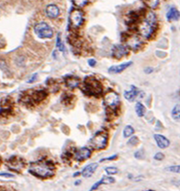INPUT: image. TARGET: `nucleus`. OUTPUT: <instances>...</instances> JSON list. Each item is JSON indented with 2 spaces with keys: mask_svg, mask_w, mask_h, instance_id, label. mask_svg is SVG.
Here are the masks:
<instances>
[{
  "mask_svg": "<svg viewBox=\"0 0 180 191\" xmlns=\"http://www.w3.org/2000/svg\"><path fill=\"white\" fill-rule=\"evenodd\" d=\"M29 172L40 178H49L54 174V166L51 161L39 160L31 163Z\"/></svg>",
  "mask_w": 180,
  "mask_h": 191,
  "instance_id": "obj_1",
  "label": "nucleus"
},
{
  "mask_svg": "<svg viewBox=\"0 0 180 191\" xmlns=\"http://www.w3.org/2000/svg\"><path fill=\"white\" fill-rule=\"evenodd\" d=\"M156 16L154 12H148L143 21L139 25V32L143 37L148 38L156 28Z\"/></svg>",
  "mask_w": 180,
  "mask_h": 191,
  "instance_id": "obj_2",
  "label": "nucleus"
},
{
  "mask_svg": "<svg viewBox=\"0 0 180 191\" xmlns=\"http://www.w3.org/2000/svg\"><path fill=\"white\" fill-rule=\"evenodd\" d=\"M85 90L88 94L92 96H98L101 93V85L94 78H86L85 81Z\"/></svg>",
  "mask_w": 180,
  "mask_h": 191,
  "instance_id": "obj_3",
  "label": "nucleus"
},
{
  "mask_svg": "<svg viewBox=\"0 0 180 191\" xmlns=\"http://www.w3.org/2000/svg\"><path fill=\"white\" fill-rule=\"evenodd\" d=\"M34 32L37 35V37L45 39V38H51L53 37L54 32L51 27L45 22L38 23L34 26Z\"/></svg>",
  "mask_w": 180,
  "mask_h": 191,
  "instance_id": "obj_4",
  "label": "nucleus"
},
{
  "mask_svg": "<svg viewBox=\"0 0 180 191\" xmlns=\"http://www.w3.org/2000/svg\"><path fill=\"white\" fill-rule=\"evenodd\" d=\"M108 143V137L105 133L98 132L91 139V144L97 149L106 148Z\"/></svg>",
  "mask_w": 180,
  "mask_h": 191,
  "instance_id": "obj_5",
  "label": "nucleus"
},
{
  "mask_svg": "<svg viewBox=\"0 0 180 191\" xmlns=\"http://www.w3.org/2000/svg\"><path fill=\"white\" fill-rule=\"evenodd\" d=\"M104 101L106 105L111 109H114L119 105V97L115 92L110 91L104 96Z\"/></svg>",
  "mask_w": 180,
  "mask_h": 191,
  "instance_id": "obj_6",
  "label": "nucleus"
},
{
  "mask_svg": "<svg viewBox=\"0 0 180 191\" xmlns=\"http://www.w3.org/2000/svg\"><path fill=\"white\" fill-rule=\"evenodd\" d=\"M8 165L10 169L16 171V172H19L22 168H24L25 163L20 157L12 156L8 160Z\"/></svg>",
  "mask_w": 180,
  "mask_h": 191,
  "instance_id": "obj_7",
  "label": "nucleus"
},
{
  "mask_svg": "<svg viewBox=\"0 0 180 191\" xmlns=\"http://www.w3.org/2000/svg\"><path fill=\"white\" fill-rule=\"evenodd\" d=\"M91 153L92 152L89 148H88L86 147H83L76 150L74 153V158L77 161H84L91 156Z\"/></svg>",
  "mask_w": 180,
  "mask_h": 191,
  "instance_id": "obj_8",
  "label": "nucleus"
},
{
  "mask_svg": "<svg viewBox=\"0 0 180 191\" xmlns=\"http://www.w3.org/2000/svg\"><path fill=\"white\" fill-rule=\"evenodd\" d=\"M70 21L75 27H79L84 22L83 13L79 10H73L70 14Z\"/></svg>",
  "mask_w": 180,
  "mask_h": 191,
  "instance_id": "obj_9",
  "label": "nucleus"
},
{
  "mask_svg": "<svg viewBox=\"0 0 180 191\" xmlns=\"http://www.w3.org/2000/svg\"><path fill=\"white\" fill-rule=\"evenodd\" d=\"M46 96V93L45 91H35L30 95H28L24 96L26 102H39L42 101L43 99Z\"/></svg>",
  "mask_w": 180,
  "mask_h": 191,
  "instance_id": "obj_10",
  "label": "nucleus"
},
{
  "mask_svg": "<svg viewBox=\"0 0 180 191\" xmlns=\"http://www.w3.org/2000/svg\"><path fill=\"white\" fill-rule=\"evenodd\" d=\"M154 138L156 142L157 146L161 149H166L169 146L170 142L166 136L162 135L161 134H155L154 135Z\"/></svg>",
  "mask_w": 180,
  "mask_h": 191,
  "instance_id": "obj_11",
  "label": "nucleus"
},
{
  "mask_svg": "<svg viewBox=\"0 0 180 191\" xmlns=\"http://www.w3.org/2000/svg\"><path fill=\"white\" fill-rule=\"evenodd\" d=\"M132 62H123V63L119 64V65H114L111 66L108 69V72L110 74H119L123 71L128 68L129 66L132 65Z\"/></svg>",
  "mask_w": 180,
  "mask_h": 191,
  "instance_id": "obj_12",
  "label": "nucleus"
},
{
  "mask_svg": "<svg viewBox=\"0 0 180 191\" xmlns=\"http://www.w3.org/2000/svg\"><path fill=\"white\" fill-rule=\"evenodd\" d=\"M114 181H115V179L114 177H112L110 176H105V177H102L101 179H100L98 181H97L95 184H93L88 191H95L101 185H110V184L114 183Z\"/></svg>",
  "mask_w": 180,
  "mask_h": 191,
  "instance_id": "obj_13",
  "label": "nucleus"
},
{
  "mask_svg": "<svg viewBox=\"0 0 180 191\" xmlns=\"http://www.w3.org/2000/svg\"><path fill=\"white\" fill-rule=\"evenodd\" d=\"M139 94H140L139 89L135 86H132L131 90L125 91L123 96H124V98L127 101H128L129 102H132V101H135V99L137 98Z\"/></svg>",
  "mask_w": 180,
  "mask_h": 191,
  "instance_id": "obj_14",
  "label": "nucleus"
},
{
  "mask_svg": "<svg viewBox=\"0 0 180 191\" xmlns=\"http://www.w3.org/2000/svg\"><path fill=\"white\" fill-rule=\"evenodd\" d=\"M98 163H91L89 165H86L84 169L82 170L81 172V175L84 177H90L93 175V173H95L96 170L98 169Z\"/></svg>",
  "mask_w": 180,
  "mask_h": 191,
  "instance_id": "obj_15",
  "label": "nucleus"
},
{
  "mask_svg": "<svg viewBox=\"0 0 180 191\" xmlns=\"http://www.w3.org/2000/svg\"><path fill=\"white\" fill-rule=\"evenodd\" d=\"M45 13H46V16L48 17H50L51 19L57 18L58 16H59V13H60V11H59V8L57 7L54 4H50L48 5L45 8Z\"/></svg>",
  "mask_w": 180,
  "mask_h": 191,
  "instance_id": "obj_16",
  "label": "nucleus"
},
{
  "mask_svg": "<svg viewBox=\"0 0 180 191\" xmlns=\"http://www.w3.org/2000/svg\"><path fill=\"white\" fill-rule=\"evenodd\" d=\"M112 53H113V56H114L117 59H119L127 54V49L122 45H115L113 47Z\"/></svg>",
  "mask_w": 180,
  "mask_h": 191,
  "instance_id": "obj_17",
  "label": "nucleus"
},
{
  "mask_svg": "<svg viewBox=\"0 0 180 191\" xmlns=\"http://www.w3.org/2000/svg\"><path fill=\"white\" fill-rule=\"evenodd\" d=\"M180 17L179 11L175 8H172L167 11L166 18L169 21H174V20H178Z\"/></svg>",
  "mask_w": 180,
  "mask_h": 191,
  "instance_id": "obj_18",
  "label": "nucleus"
},
{
  "mask_svg": "<svg viewBox=\"0 0 180 191\" xmlns=\"http://www.w3.org/2000/svg\"><path fill=\"white\" fill-rule=\"evenodd\" d=\"M65 82H66L67 86L72 89L77 88L79 84V78L76 77V76H68L65 80Z\"/></svg>",
  "mask_w": 180,
  "mask_h": 191,
  "instance_id": "obj_19",
  "label": "nucleus"
},
{
  "mask_svg": "<svg viewBox=\"0 0 180 191\" xmlns=\"http://www.w3.org/2000/svg\"><path fill=\"white\" fill-rule=\"evenodd\" d=\"M135 110L136 114H137V116L140 117H144L146 113L145 106L141 102H137V103L135 104Z\"/></svg>",
  "mask_w": 180,
  "mask_h": 191,
  "instance_id": "obj_20",
  "label": "nucleus"
},
{
  "mask_svg": "<svg viewBox=\"0 0 180 191\" xmlns=\"http://www.w3.org/2000/svg\"><path fill=\"white\" fill-rule=\"evenodd\" d=\"M127 45H129L132 49H138L141 45V41L138 39L136 37H131L127 40Z\"/></svg>",
  "mask_w": 180,
  "mask_h": 191,
  "instance_id": "obj_21",
  "label": "nucleus"
},
{
  "mask_svg": "<svg viewBox=\"0 0 180 191\" xmlns=\"http://www.w3.org/2000/svg\"><path fill=\"white\" fill-rule=\"evenodd\" d=\"M171 117L175 122H180V105H176L171 110Z\"/></svg>",
  "mask_w": 180,
  "mask_h": 191,
  "instance_id": "obj_22",
  "label": "nucleus"
},
{
  "mask_svg": "<svg viewBox=\"0 0 180 191\" xmlns=\"http://www.w3.org/2000/svg\"><path fill=\"white\" fill-rule=\"evenodd\" d=\"M134 133H135V130H134L133 126H132L131 125H127L123 130V135L124 138L132 137L134 135Z\"/></svg>",
  "mask_w": 180,
  "mask_h": 191,
  "instance_id": "obj_23",
  "label": "nucleus"
},
{
  "mask_svg": "<svg viewBox=\"0 0 180 191\" xmlns=\"http://www.w3.org/2000/svg\"><path fill=\"white\" fill-rule=\"evenodd\" d=\"M105 172L108 176H112L117 174L119 172V169H118V168L114 167V166H110V167H106L105 168Z\"/></svg>",
  "mask_w": 180,
  "mask_h": 191,
  "instance_id": "obj_24",
  "label": "nucleus"
},
{
  "mask_svg": "<svg viewBox=\"0 0 180 191\" xmlns=\"http://www.w3.org/2000/svg\"><path fill=\"white\" fill-rule=\"evenodd\" d=\"M144 3L150 8H156L159 4V0H144Z\"/></svg>",
  "mask_w": 180,
  "mask_h": 191,
  "instance_id": "obj_25",
  "label": "nucleus"
},
{
  "mask_svg": "<svg viewBox=\"0 0 180 191\" xmlns=\"http://www.w3.org/2000/svg\"><path fill=\"white\" fill-rule=\"evenodd\" d=\"M166 170L168 172L174 173H179L180 174V165H171L166 168Z\"/></svg>",
  "mask_w": 180,
  "mask_h": 191,
  "instance_id": "obj_26",
  "label": "nucleus"
},
{
  "mask_svg": "<svg viewBox=\"0 0 180 191\" xmlns=\"http://www.w3.org/2000/svg\"><path fill=\"white\" fill-rule=\"evenodd\" d=\"M56 46L57 48H58V50L60 51H63L64 52L65 50V47H64V44L62 42L61 38H60V35L58 34V37H57V41H56Z\"/></svg>",
  "mask_w": 180,
  "mask_h": 191,
  "instance_id": "obj_27",
  "label": "nucleus"
},
{
  "mask_svg": "<svg viewBox=\"0 0 180 191\" xmlns=\"http://www.w3.org/2000/svg\"><path fill=\"white\" fill-rule=\"evenodd\" d=\"M88 3V0H73V3L79 8L85 7V5H87Z\"/></svg>",
  "mask_w": 180,
  "mask_h": 191,
  "instance_id": "obj_28",
  "label": "nucleus"
},
{
  "mask_svg": "<svg viewBox=\"0 0 180 191\" xmlns=\"http://www.w3.org/2000/svg\"><path fill=\"white\" fill-rule=\"evenodd\" d=\"M138 143H139V139H138L137 137L135 135L132 136V137L130 138L129 140L127 141V144L130 145V146H135Z\"/></svg>",
  "mask_w": 180,
  "mask_h": 191,
  "instance_id": "obj_29",
  "label": "nucleus"
},
{
  "mask_svg": "<svg viewBox=\"0 0 180 191\" xmlns=\"http://www.w3.org/2000/svg\"><path fill=\"white\" fill-rule=\"evenodd\" d=\"M134 156H135V159H144V152L143 149H141V150H138L137 151H135V154H134Z\"/></svg>",
  "mask_w": 180,
  "mask_h": 191,
  "instance_id": "obj_30",
  "label": "nucleus"
},
{
  "mask_svg": "<svg viewBox=\"0 0 180 191\" xmlns=\"http://www.w3.org/2000/svg\"><path fill=\"white\" fill-rule=\"evenodd\" d=\"M117 158H118V155L114 154V155H112V156H109V157L102 158L101 159H100V162L102 163V162H105V161H112V160H115Z\"/></svg>",
  "mask_w": 180,
  "mask_h": 191,
  "instance_id": "obj_31",
  "label": "nucleus"
},
{
  "mask_svg": "<svg viewBox=\"0 0 180 191\" xmlns=\"http://www.w3.org/2000/svg\"><path fill=\"white\" fill-rule=\"evenodd\" d=\"M154 159H156L157 161H162V159H164L165 156L162 152H157L154 156Z\"/></svg>",
  "mask_w": 180,
  "mask_h": 191,
  "instance_id": "obj_32",
  "label": "nucleus"
},
{
  "mask_svg": "<svg viewBox=\"0 0 180 191\" xmlns=\"http://www.w3.org/2000/svg\"><path fill=\"white\" fill-rule=\"evenodd\" d=\"M88 65H89L90 66H92V67H93V66H95L96 64H97V61H96L95 59H88Z\"/></svg>",
  "mask_w": 180,
  "mask_h": 191,
  "instance_id": "obj_33",
  "label": "nucleus"
},
{
  "mask_svg": "<svg viewBox=\"0 0 180 191\" xmlns=\"http://www.w3.org/2000/svg\"><path fill=\"white\" fill-rule=\"evenodd\" d=\"M37 74H33L32 76H31V78L29 79V81H28V83H33V82H34L35 80H37Z\"/></svg>",
  "mask_w": 180,
  "mask_h": 191,
  "instance_id": "obj_34",
  "label": "nucleus"
},
{
  "mask_svg": "<svg viewBox=\"0 0 180 191\" xmlns=\"http://www.w3.org/2000/svg\"><path fill=\"white\" fill-rule=\"evenodd\" d=\"M0 176H1V177H13V175H12V174H10V173H0Z\"/></svg>",
  "mask_w": 180,
  "mask_h": 191,
  "instance_id": "obj_35",
  "label": "nucleus"
},
{
  "mask_svg": "<svg viewBox=\"0 0 180 191\" xmlns=\"http://www.w3.org/2000/svg\"><path fill=\"white\" fill-rule=\"evenodd\" d=\"M153 71H154V70L152 69V68H150V67H148V68L145 69V71H144V72L147 73V74H150V73H152Z\"/></svg>",
  "mask_w": 180,
  "mask_h": 191,
  "instance_id": "obj_36",
  "label": "nucleus"
},
{
  "mask_svg": "<svg viewBox=\"0 0 180 191\" xmlns=\"http://www.w3.org/2000/svg\"><path fill=\"white\" fill-rule=\"evenodd\" d=\"M81 183V180H76V182H75V186H77V185H79V184Z\"/></svg>",
  "mask_w": 180,
  "mask_h": 191,
  "instance_id": "obj_37",
  "label": "nucleus"
},
{
  "mask_svg": "<svg viewBox=\"0 0 180 191\" xmlns=\"http://www.w3.org/2000/svg\"><path fill=\"white\" fill-rule=\"evenodd\" d=\"M80 174V173L79 172H76V173H75V174H73V177H76V176H79Z\"/></svg>",
  "mask_w": 180,
  "mask_h": 191,
  "instance_id": "obj_38",
  "label": "nucleus"
},
{
  "mask_svg": "<svg viewBox=\"0 0 180 191\" xmlns=\"http://www.w3.org/2000/svg\"><path fill=\"white\" fill-rule=\"evenodd\" d=\"M1 112H2V108H1V106H0V114H1Z\"/></svg>",
  "mask_w": 180,
  "mask_h": 191,
  "instance_id": "obj_39",
  "label": "nucleus"
},
{
  "mask_svg": "<svg viewBox=\"0 0 180 191\" xmlns=\"http://www.w3.org/2000/svg\"><path fill=\"white\" fill-rule=\"evenodd\" d=\"M3 191H8V190H5V189H4V190H3Z\"/></svg>",
  "mask_w": 180,
  "mask_h": 191,
  "instance_id": "obj_40",
  "label": "nucleus"
}]
</instances>
